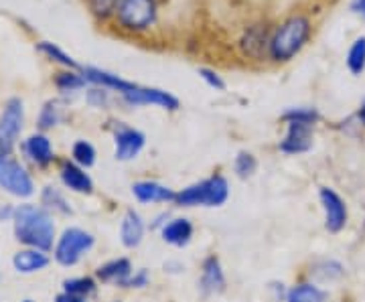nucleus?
<instances>
[{
	"mask_svg": "<svg viewBox=\"0 0 365 302\" xmlns=\"http://www.w3.org/2000/svg\"><path fill=\"white\" fill-rule=\"evenodd\" d=\"M14 236L33 250L49 251L53 248L55 225L51 215L37 205H21L14 209Z\"/></svg>",
	"mask_w": 365,
	"mask_h": 302,
	"instance_id": "f257e3e1",
	"label": "nucleus"
},
{
	"mask_svg": "<svg viewBox=\"0 0 365 302\" xmlns=\"http://www.w3.org/2000/svg\"><path fill=\"white\" fill-rule=\"evenodd\" d=\"M311 37V23L304 16H290L282 25L276 28L268 51L270 57L276 61H288L292 59L297 53L307 45V41Z\"/></svg>",
	"mask_w": 365,
	"mask_h": 302,
	"instance_id": "f03ea898",
	"label": "nucleus"
},
{
	"mask_svg": "<svg viewBox=\"0 0 365 302\" xmlns=\"http://www.w3.org/2000/svg\"><path fill=\"white\" fill-rule=\"evenodd\" d=\"M227 195H230L227 181L223 177H211L203 183H197L193 187L182 189L181 193L175 197V201L182 207H195V205L220 207L227 201Z\"/></svg>",
	"mask_w": 365,
	"mask_h": 302,
	"instance_id": "7ed1b4c3",
	"label": "nucleus"
},
{
	"mask_svg": "<svg viewBox=\"0 0 365 302\" xmlns=\"http://www.w3.org/2000/svg\"><path fill=\"white\" fill-rule=\"evenodd\" d=\"M25 108L19 98H11L0 114V158H9L23 130Z\"/></svg>",
	"mask_w": 365,
	"mask_h": 302,
	"instance_id": "20e7f679",
	"label": "nucleus"
},
{
	"mask_svg": "<svg viewBox=\"0 0 365 302\" xmlns=\"http://www.w3.org/2000/svg\"><path fill=\"white\" fill-rule=\"evenodd\" d=\"M116 13L122 26L130 31H144L155 23L157 4L155 0H120Z\"/></svg>",
	"mask_w": 365,
	"mask_h": 302,
	"instance_id": "39448f33",
	"label": "nucleus"
},
{
	"mask_svg": "<svg viewBox=\"0 0 365 302\" xmlns=\"http://www.w3.org/2000/svg\"><path fill=\"white\" fill-rule=\"evenodd\" d=\"M91 246H93L91 234L78 229V227H69L63 231V236L55 248V260L61 266H73L79 262V258L86 251L91 250Z\"/></svg>",
	"mask_w": 365,
	"mask_h": 302,
	"instance_id": "423d86ee",
	"label": "nucleus"
},
{
	"mask_svg": "<svg viewBox=\"0 0 365 302\" xmlns=\"http://www.w3.org/2000/svg\"><path fill=\"white\" fill-rule=\"evenodd\" d=\"M319 199L323 205V213H325V227L329 234H339L345 229V225L349 222V209L345 199L341 197L335 189L323 187L319 191Z\"/></svg>",
	"mask_w": 365,
	"mask_h": 302,
	"instance_id": "0eeeda50",
	"label": "nucleus"
},
{
	"mask_svg": "<svg viewBox=\"0 0 365 302\" xmlns=\"http://www.w3.org/2000/svg\"><path fill=\"white\" fill-rule=\"evenodd\" d=\"M0 187L16 197L33 195V181L29 172L11 158H0Z\"/></svg>",
	"mask_w": 365,
	"mask_h": 302,
	"instance_id": "6e6552de",
	"label": "nucleus"
},
{
	"mask_svg": "<svg viewBox=\"0 0 365 302\" xmlns=\"http://www.w3.org/2000/svg\"><path fill=\"white\" fill-rule=\"evenodd\" d=\"M313 148V126L304 122H288V132L280 142L284 155H302Z\"/></svg>",
	"mask_w": 365,
	"mask_h": 302,
	"instance_id": "1a4fd4ad",
	"label": "nucleus"
},
{
	"mask_svg": "<svg viewBox=\"0 0 365 302\" xmlns=\"http://www.w3.org/2000/svg\"><path fill=\"white\" fill-rule=\"evenodd\" d=\"M122 98L126 100V104L130 105L155 104L165 108V110H177L179 108V100L175 95H170L169 92H163V90H157V88H140V85H136L134 90L124 93Z\"/></svg>",
	"mask_w": 365,
	"mask_h": 302,
	"instance_id": "9d476101",
	"label": "nucleus"
},
{
	"mask_svg": "<svg viewBox=\"0 0 365 302\" xmlns=\"http://www.w3.org/2000/svg\"><path fill=\"white\" fill-rule=\"evenodd\" d=\"M81 76H83L86 81H90V83L102 85L104 90H116L122 95L136 88V83H130V81L118 78V76L110 73V71H104V69H98V67H86V69H81Z\"/></svg>",
	"mask_w": 365,
	"mask_h": 302,
	"instance_id": "9b49d317",
	"label": "nucleus"
},
{
	"mask_svg": "<svg viewBox=\"0 0 365 302\" xmlns=\"http://www.w3.org/2000/svg\"><path fill=\"white\" fill-rule=\"evenodd\" d=\"M144 134L132 128H122L116 134V158L118 160H130L144 146Z\"/></svg>",
	"mask_w": 365,
	"mask_h": 302,
	"instance_id": "f8f14e48",
	"label": "nucleus"
},
{
	"mask_svg": "<svg viewBox=\"0 0 365 302\" xmlns=\"http://www.w3.org/2000/svg\"><path fill=\"white\" fill-rule=\"evenodd\" d=\"M132 191L140 203H167V201H175L177 197L170 189L158 183H150V181L136 183L132 187Z\"/></svg>",
	"mask_w": 365,
	"mask_h": 302,
	"instance_id": "ddd939ff",
	"label": "nucleus"
},
{
	"mask_svg": "<svg viewBox=\"0 0 365 302\" xmlns=\"http://www.w3.org/2000/svg\"><path fill=\"white\" fill-rule=\"evenodd\" d=\"M201 288L205 294H217L225 288V278H223L222 266L217 258H207L203 264V276H201Z\"/></svg>",
	"mask_w": 365,
	"mask_h": 302,
	"instance_id": "4468645a",
	"label": "nucleus"
},
{
	"mask_svg": "<svg viewBox=\"0 0 365 302\" xmlns=\"http://www.w3.org/2000/svg\"><path fill=\"white\" fill-rule=\"evenodd\" d=\"M120 236H122V244L126 248H136L143 241L144 224L136 211H126L124 222H122V229H120Z\"/></svg>",
	"mask_w": 365,
	"mask_h": 302,
	"instance_id": "2eb2a0df",
	"label": "nucleus"
},
{
	"mask_svg": "<svg viewBox=\"0 0 365 302\" xmlns=\"http://www.w3.org/2000/svg\"><path fill=\"white\" fill-rule=\"evenodd\" d=\"M14 270L16 272H21V274H33V272H39L43 270L47 264H49V258L43 254L41 250H23L19 251L16 256H14Z\"/></svg>",
	"mask_w": 365,
	"mask_h": 302,
	"instance_id": "dca6fc26",
	"label": "nucleus"
},
{
	"mask_svg": "<svg viewBox=\"0 0 365 302\" xmlns=\"http://www.w3.org/2000/svg\"><path fill=\"white\" fill-rule=\"evenodd\" d=\"M61 181L71 191H76V193H91V189H93V183H91V179L88 177V172L83 171V169H79L78 165H71V162L63 165V169H61Z\"/></svg>",
	"mask_w": 365,
	"mask_h": 302,
	"instance_id": "f3484780",
	"label": "nucleus"
},
{
	"mask_svg": "<svg viewBox=\"0 0 365 302\" xmlns=\"http://www.w3.org/2000/svg\"><path fill=\"white\" fill-rule=\"evenodd\" d=\"M132 274V266L128 260L120 258V260H114V262H108L106 266H102L98 270V278L102 282H112V284H122L126 286L128 278Z\"/></svg>",
	"mask_w": 365,
	"mask_h": 302,
	"instance_id": "a211bd4d",
	"label": "nucleus"
},
{
	"mask_svg": "<svg viewBox=\"0 0 365 302\" xmlns=\"http://www.w3.org/2000/svg\"><path fill=\"white\" fill-rule=\"evenodd\" d=\"M25 150L26 155L33 158L37 165H41V167L49 165L53 160L51 142H49V138L43 136V134H33V136L25 142Z\"/></svg>",
	"mask_w": 365,
	"mask_h": 302,
	"instance_id": "6ab92c4d",
	"label": "nucleus"
},
{
	"mask_svg": "<svg viewBox=\"0 0 365 302\" xmlns=\"http://www.w3.org/2000/svg\"><path fill=\"white\" fill-rule=\"evenodd\" d=\"M266 45H270V39H268L266 26L262 25L250 26L248 31H246V35H244V39H242L244 51L248 53V55H252V57H260Z\"/></svg>",
	"mask_w": 365,
	"mask_h": 302,
	"instance_id": "aec40b11",
	"label": "nucleus"
},
{
	"mask_svg": "<svg viewBox=\"0 0 365 302\" xmlns=\"http://www.w3.org/2000/svg\"><path fill=\"white\" fill-rule=\"evenodd\" d=\"M287 302H329V294L313 282H304L288 290Z\"/></svg>",
	"mask_w": 365,
	"mask_h": 302,
	"instance_id": "412c9836",
	"label": "nucleus"
},
{
	"mask_svg": "<svg viewBox=\"0 0 365 302\" xmlns=\"http://www.w3.org/2000/svg\"><path fill=\"white\" fill-rule=\"evenodd\" d=\"M191 236H193V227L187 219H175L163 229L165 241H169L173 246H187Z\"/></svg>",
	"mask_w": 365,
	"mask_h": 302,
	"instance_id": "4be33fe9",
	"label": "nucleus"
},
{
	"mask_svg": "<svg viewBox=\"0 0 365 302\" xmlns=\"http://www.w3.org/2000/svg\"><path fill=\"white\" fill-rule=\"evenodd\" d=\"M347 67L353 76H361L365 71V37H357L353 41L347 53Z\"/></svg>",
	"mask_w": 365,
	"mask_h": 302,
	"instance_id": "5701e85b",
	"label": "nucleus"
},
{
	"mask_svg": "<svg viewBox=\"0 0 365 302\" xmlns=\"http://www.w3.org/2000/svg\"><path fill=\"white\" fill-rule=\"evenodd\" d=\"M41 53H45L49 59H53V61H57V63H61L63 67H69V69H81V67L78 66V61H73L69 55H67L66 51H61L57 45H53V43H47V41H43V43H39V47H37Z\"/></svg>",
	"mask_w": 365,
	"mask_h": 302,
	"instance_id": "b1692460",
	"label": "nucleus"
},
{
	"mask_svg": "<svg viewBox=\"0 0 365 302\" xmlns=\"http://www.w3.org/2000/svg\"><path fill=\"white\" fill-rule=\"evenodd\" d=\"M61 120V108L57 100H49L47 104L43 105L39 116V128L41 130H49L53 126H57V122Z\"/></svg>",
	"mask_w": 365,
	"mask_h": 302,
	"instance_id": "393cba45",
	"label": "nucleus"
},
{
	"mask_svg": "<svg viewBox=\"0 0 365 302\" xmlns=\"http://www.w3.org/2000/svg\"><path fill=\"white\" fill-rule=\"evenodd\" d=\"M43 205L47 207V209L51 211H59V213H71V207L67 205V201L63 199V195L57 191V189H53V187H47L45 191H43Z\"/></svg>",
	"mask_w": 365,
	"mask_h": 302,
	"instance_id": "a878e982",
	"label": "nucleus"
},
{
	"mask_svg": "<svg viewBox=\"0 0 365 302\" xmlns=\"http://www.w3.org/2000/svg\"><path fill=\"white\" fill-rule=\"evenodd\" d=\"M55 85H57L59 92L63 93L76 92V90H81L86 85V79H83V76H78L73 71H66V73H59L55 78Z\"/></svg>",
	"mask_w": 365,
	"mask_h": 302,
	"instance_id": "bb28decb",
	"label": "nucleus"
},
{
	"mask_svg": "<svg viewBox=\"0 0 365 302\" xmlns=\"http://www.w3.org/2000/svg\"><path fill=\"white\" fill-rule=\"evenodd\" d=\"M314 274L317 276H321L323 282H333V280H339L345 274V268L341 266L339 262H335V260H323V262L317 266V270H314Z\"/></svg>",
	"mask_w": 365,
	"mask_h": 302,
	"instance_id": "cd10ccee",
	"label": "nucleus"
},
{
	"mask_svg": "<svg viewBox=\"0 0 365 302\" xmlns=\"http://www.w3.org/2000/svg\"><path fill=\"white\" fill-rule=\"evenodd\" d=\"M63 288H66L67 294H73V296L83 298V296H88V294H91L96 290V284H93L91 278H73V280H66L63 282Z\"/></svg>",
	"mask_w": 365,
	"mask_h": 302,
	"instance_id": "c85d7f7f",
	"label": "nucleus"
},
{
	"mask_svg": "<svg viewBox=\"0 0 365 302\" xmlns=\"http://www.w3.org/2000/svg\"><path fill=\"white\" fill-rule=\"evenodd\" d=\"M319 118L321 116H319V112L314 108H292L282 116V120H287V122H304V124H311V126H314L319 122Z\"/></svg>",
	"mask_w": 365,
	"mask_h": 302,
	"instance_id": "c756f323",
	"label": "nucleus"
},
{
	"mask_svg": "<svg viewBox=\"0 0 365 302\" xmlns=\"http://www.w3.org/2000/svg\"><path fill=\"white\" fill-rule=\"evenodd\" d=\"M73 158H76V162L81 165V167H91L93 162H96V150H93V146L90 142H86V140H79L73 146Z\"/></svg>",
	"mask_w": 365,
	"mask_h": 302,
	"instance_id": "7c9ffc66",
	"label": "nucleus"
},
{
	"mask_svg": "<svg viewBox=\"0 0 365 302\" xmlns=\"http://www.w3.org/2000/svg\"><path fill=\"white\" fill-rule=\"evenodd\" d=\"M256 167H258V162H256V158L252 157L250 152H240L237 158H235V172H237L242 179L252 177L254 171H256Z\"/></svg>",
	"mask_w": 365,
	"mask_h": 302,
	"instance_id": "2f4dec72",
	"label": "nucleus"
},
{
	"mask_svg": "<svg viewBox=\"0 0 365 302\" xmlns=\"http://www.w3.org/2000/svg\"><path fill=\"white\" fill-rule=\"evenodd\" d=\"M88 4H90L91 13L96 14V16L106 19V16H110L114 11H118L120 0H88Z\"/></svg>",
	"mask_w": 365,
	"mask_h": 302,
	"instance_id": "473e14b6",
	"label": "nucleus"
},
{
	"mask_svg": "<svg viewBox=\"0 0 365 302\" xmlns=\"http://www.w3.org/2000/svg\"><path fill=\"white\" fill-rule=\"evenodd\" d=\"M199 76L201 79L207 83L209 88H213V90H217V92H223L225 90V81H223L213 69H207V67H199Z\"/></svg>",
	"mask_w": 365,
	"mask_h": 302,
	"instance_id": "72a5a7b5",
	"label": "nucleus"
},
{
	"mask_svg": "<svg viewBox=\"0 0 365 302\" xmlns=\"http://www.w3.org/2000/svg\"><path fill=\"white\" fill-rule=\"evenodd\" d=\"M88 102H90L91 105H102L108 102V92H106L104 88L102 90H91L90 93H88Z\"/></svg>",
	"mask_w": 365,
	"mask_h": 302,
	"instance_id": "f704fd0d",
	"label": "nucleus"
},
{
	"mask_svg": "<svg viewBox=\"0 0 365 302\" xmlns=\"http://www.w3.org/2000/svg\"><path fill=\"white\" fill-rule=\"evenodd\" d=\"M146 284H148V272L146 270H140L136 276H130L126 282V286H134V288H143Z\"/></svg>",
	"mask_w": 365,
	"mask_h": 302,
	"instance_id": "c9c22d12",
	"label": "nucleus"
},
{
	"mask_svg": "<svg viewBox=\"0 0 365 302\" xmlns=\"http://www.w3.org/2000/svg\"><path fill=\"white\" fill-rule=\"evenodd\" d=\"M351 11L355 14H361V16H365V0H353Z\"/></svg>",
	"mask_w": 365,
	"mask_h": 302,
	"instance_id": "e433bc0d",
	"label": "nucleus"
},
{
	"mask_svg": "<svg viewBox=\"0 0 365 302\" xmlns=\"http://www.w3.org/2000/svg\"><path fill=\"white\" fill-rule=\"evenodd\" d=\"M57 302H86L83 298H79V296H73V294H67V292H63V294H59L57 296Z\"/></svg>",
	"mask_w": 365,
	"mask_h": 302,
	"instance_id": "4c0bfd02",
	"label": "nucleus"
},
{
	"mask_svg": "<svg viewBox=\"0 0 365 302\" xmlns=\"http://www.w3.org/2000/svg\"><path fill=\"white\" fill-rule=\"evenodd\" d=\"M9 217H14L13 207H0V222L2 219H9Z\"/></svg>",
	"mask_w": 365,
	"mask_h": 302,
	"instance_id": "58836bf2",
	"label": "nucleus"
},
{
	"mask_svg": "<svg viewBox=\"0 0 365 302\" xmlns=\"http://www.w3.org/2000/svg\"><path fill=\"white\" fill-rule=\"evenodd\" d=\"M357 120H359L361 126H365V100L361 102V105H359V110H357Z\"/></svg>",
	"mask_w": 365,
	"mask_h": 302,
	"instance_id": "ea45409f",
	"label": "nucleus"
},
{
	"mask_svg": "<svg viewBox=\"0 0 365 302\" xmlns=\"http://www.w3.org/2000/svg\"><path fill=\"white\" fill-rule=\"evenodd\" d=\"M23 302H33V301H23Z\"/></svg>",
	"mask_w": 365,
	"mask_h": 302,
	"instance_id": "a19ab883",
	"label": "nucleus"
}]
</instances>
